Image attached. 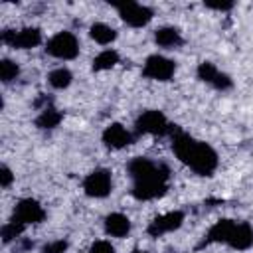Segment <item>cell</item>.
Returning <instances> with one entry per match:
<instances>
[{
  "label": "cell",
  "instance_id": "6da1fadb",
  "mask_svg": "<svg viewBox=\"0 0 253 253\" xmlns=\"http://www.w3.org/2000/svg\"><path fill=\"white\" fill-rule=\"evenodd\" d=\"M128 176L132 180V196L136 200L148 202L154 200L158 196H162L168 188V178H170V170L168 166L160 164V162H152L148 158H132L126 166Z\"/></svg>",
  "mask_w": 253,
  "mask_h": 253
},
{
  "label": "cell",
  "instance_id": "7a4b0ae2",
  "mask_svg": "<svg viewBox=\"0 0 253 253\" xmlns=\"http://www.w3.org/2000/svg\"><path fill=\"white\" fill-rule=\"evenodd\" d=\"M170 132H172V150H174V154L196 174L211 176L213 170L217 168L215 150L210 144H206L202 140H196L190 134H186V132H182L174 126H172Z\"/></svg>",
  "mask_w": 253,
  "mask_h": 253
},
{
  "label": "cell",
  "instance_id": "3957f363",
  "mask_svg": "<svg viewBox=\"0 0 253 253\" xmlns=\"http://www.w3.org/2000/svg\"><path fill=\"white\" fill-rule=\"evenodd\" d=\"M45 51L57 59H73L79 53V42L71 32H59L47 40Z\"/></svg>",
  "mask_w": 253,
  "mask_h": 253
},
{
  "label": "cell",
  "instance_id": "277c9868",
  "mask_svg": "<svg viewBox=\"0 0 253 253\" xmlns=\"http://www.w3.org/2000/svg\"><path fill=\"white\" fill-rule=\"evenodd\" d=\"M134 128H136L138 134H166V132L172 130V126L168 125V119L164 117V113L156 111V109L140 113L136 123H134Z\"/></svg>",
  "mask_w": 253,
  "mask_h": 253
},
{
  "label": "cell",
  "instance_id": "5b68a950",
  "mask_svg": "<svg viewBox=\"0 0 253 253\" xmlns=\"http://www.w3.org/2000/svg\"><path fill=\"white\" fill-rule=\"evenodd\" d=\"M115 8L121 20L130 28H142L152 20V10L138 2H121V4H115Z\"/></svg>",
  "mask_w": 253,
  "mask_h": 253
},
{
  "label": "cell",
  "instance_id": "8992f818",
  "mask_svg": "<svg viewBox=\"0 0 253 253\" xmlns=\"http://www.w3.org/2000/svg\"><path fill=\"white\" fill-rule=\"evenodd\" d=\"M176 71V63L164 55H148L144 65H142V75L154 81H170Z\"/></svg>",
  "mask_w": 253,
  "mask_h": 253
},
{
  "label": "cell",
  "instance_id": "52a82bcc",
  "mask_svg": "<svg viewBox=\"0 0 253 253\" xmlns=\"http://www.w3.org/2000/svg\"><path fill=\"white\" fill-rule=\"evenodd\" d=\"M2 42L16 49H32L42 43V32L38 28L6 30V32H2Z\"/></svg>",
  "mask_w": 253,
  "mask_h": 253
},
{
  "label": "cell",
  "instance_id": "ba28073f",
  "mask_svg": "<svg viewBox=\"0 0 253 253\" xmlns=\"http://www.w3.org/2000/svg\"><path fill=\"white\" fill-rule=\"evenodd\" d=\"M111 186H113L111 172L105 170V168L93 170V172L87 174L85 180H83V190H85V194H87L89 198H105V196H109Z\"/></svg>",
  "mask_w": 253,
  "mask_h": 253
},
{
  "label": "cell",
  "instance_id": "9c48e42d",
  "mask_svg": "<svg viewBox=\"0 0 253 253\" xmlns=\"http://www.w3.org/2000/svg\"><path fill=\"white\" fill-rule=\"evenodd\" d=\"M43 217H45L43 208H42L36 200H32V198L20 200V202L16 204V208H14V213H12V219H14V221H20V223H24V225L40 223V221H43Z\"/></svg>",
  "mask_w": 253,
  "mask_h": 253
},
{
  "label": "cell",
  "instance_id": "30bf717a",
  "mask_svg": "<svg viewBox=\"0 0 253 253\" xmlns=\"http://www.w3.org/2000/svg\"><path fill=\"white\" fill-rule=\"evenodd\" d=\"M198 79L208 83V85H211V87H215V89H219V91H227L233 85L231 77L221 73L211 61H202L198 65Z\"/></svg>",
  "mask_w": 253,
  "mask_h": 253
},
{
  "label": "cell",
  "instance_id": "8fae6325",
  "mask_svg": "<svg viewBox=\"0 0 253 253\" xmlns=\"http://www.w3.org/2000/svg\"><path fill=\"white\" fill-rule=\"evenodd\" d=\"M182 223H184V213L182 211H168V213H162V215L154 217L148 223L146 231H148L150 237H160L164 233H170V231L178 229Z\"/></svg>",
  "mask_w": 253,
  "mask_h": 253
},
{
  "label": "cell",
  "instance_id": "7c38bea8",
  "mask_svg": "<svg viewBox=\"0 0 253 253\" xmlns=\"http://www.w3.org/2000/svg\"><path fill=\"white\" fill-rule=\"evenodd\" d=\"M103 142H105V146L119 150V148H125L132 142V134L123 125L113 123L103 130Z\"/></svg>",
  "mask_w": 253,
  "mask_h": 253
},
{
  "label": "cell",
  "instance_id": "4fadbf2b",
  "mask_svg": "<svg viewBox=\"0 0 253 253\" xmlns=\"http://www.w3.org/2000/svg\"><path fill=\"white\" fill-rule=\"evenodd\" d=\"M227 245L237 249V251L249 249L253 245V227L247 221H241V223L235 221V227H233V231L227 239Z\"/></svg>",
  "mask_w": 253,
  "mask_h": 253
},
{
  "label": "cell",
  "instance_id": "5bb4252c",
  "mask_svg": "<svg viewBox=\"0 0 253 253\" xmlns=\"http://www.w3.org/2000/svg\"><path fill=\"white\" fill-rule=\"evenodd\" d=\"M233 227H235V221H233V219H219V221H215V223L210 227L208 235L204 237V243H202V245H210V243H227V239H229ZM202 245H200V247H202Z\"/></svg>",
  "mask_w": 253,
  "mask_h": 253
},
{
  "label": "cell",
  "instance_id": "9a60e30c",
  "mask_svg": "<svg viewBox=\"0 0 253 253\" xmlns=\"http://www.w3.org/2000/svg\"><path fill=\"white\" fill-rule=\"evenodd\" d=\"M105 231L111 237H125L130 231V219L123 213H109L105 217Z\"/></svg>",
  "mask_w": 253,
  "mask_h": 253
},
{
  "label": "cell",
  "instance_id": "2e32d148",
  "mask_svg": "<svg viewBox=\"0 0 253 253\" xmlns=\"http://www.w3.org/2000/svg\"><path fill=\"white\" fill-rule=\"evenodd\" d=\"M154 42H156L160 47L172 49V47L182 45V34H180L178 28L164 26V28H158V30H156V34H154Z\"/></svg>",
  "mask_w": 253,
  "mask_h": 253
},
{
  "label": "cell",
  "instance_id": "e0dca14e",
  "mask_svg": "<svg viewBox=\"0 0 253 253\" xmlns=\"http://www.w3.org/2000/svg\"><path fill=\"white\" fill-rule=\"evenodd\" d=\"M89 36H91L97 43H101V45H109V43L115 42L117 32H115L111 26H107V24H103V22H97V24H93V26L89 28Z\"/></svg>",
  "mask_w": 253,
  "mask_h": 253
},
{
  "label": "cell",
  "instance_id": "ac0fdd59",
  "mask_svg": "<svg viewBox=\"0 0 253 253\" xmlns=\"http://www.w3.org/2000/svg\"><path fill=\"white\" fill-rule=\"evenodd\" d=\"M61 119H63V115H61L57 109L45 107V109H42V113L38 115L36 125H38L40 128H55V126L61 123Z\"/></svg>",
  "mask_w": 253,
  "mask_h": 253
},
{
  "label": "cell",
  "instance_id": "d6986e66",
  "mask_svg": "<svg viewBox=\"0 0 253 253\" xmlns=\"http://www.w3.org/2000/svg\"><path fill=\"white\" fill-rule=\"evenodd\" d=\"M119 63V53L115 49H103L93 59V71H107Z\"/></svg>",
  "mask_w": 253,
  "mask_h": 253
},
{
  "label": "cell",
  "instance_id": "ffe728a7",
  "mask_svg": "<svg viewBox=\"0 0 253 253\" xmlns=\"http://www.w3.org/2000/svg\"><path fill=\"white\" fill-rule=\"evenodd\" d=\"M71 79H73V75L65 67H55L47 75V81H49V85L53 89H65V87H69L71 85Z\"/></svg>",
  "mask_w": 253,
  "mask_h": 253
},
{
  "label": "cell",
  "instance_id": "44dd1931",
  "mask_svg": "<svg viewBox=\"0 0 253 253\" xmlns=\"http://www.w3.org/2000/svg\"><path fill=\"white\" fill-rule=\"evenodd\" d=\"M24 229H26V225H24V223L10 219L8 223H4V225H2V241H4V243L18 241V239H20V235L24 233Z\"/></svg>",
  "mask_w": 253,
  "mask_h": 253
},
{
  "label": "cell",
  "instance_id": "7402d4cb",
  "mask_svg": "<svg viewBox=\"0 0 253 253\" xmlns=\"http://www.w3.org/2000/svg\"><path fill=\"white\" fill-rule=\"evenodd\" d=\"M20 75V67L12 59H2L0 61V79L2 83H12Z\"/></svg>",
  "mask_w": 253,
  "mask_h": 253
},
{
  "label": "cell",
  "instance_id": "603a6c76",
  "mask_svg": "<svg viewBox=\"0 0 253 253\" xmlns=\"http://www.w3.org/2000/svg\"><path fill=\"white\" fill-rule=\"evenodd\" d=\"M65 249H67V241L57 239V241H49L47 245H43L42 253H65Z\"/></svg>",
  "mask_w": 253,
  "mask_h": 253
},
{
  "label": "cell",
  "instance_id": "cb8c5ba5",
  "mask_svg": "<svg viewBox=\"0 0 253 253\" xmlns=\"http://www.w3.org/2000/svg\"><path fill=\"white\" fill-rule=\"evenodd\" d=\"M87 253H115V247L109 243V241H97L89 247Z\"/></svg>",
  "mask_w": 253,
  "mask_h": 253
},
{
  "label": "cell",
  "instance_id": "d4e9b609",
  "mask_svg": "<svg viewBox=\"0 0 253 253\" xmlns=\"http://www.w3.org/2000/svg\"><path fill=\"white\" fill-rule=\"evenodd\" d=\"M12 180H14V174H12V170L4 164V166H0V186L2 188H8L10 184H12Z\"/></svg>",
  "mask_w": 253,
  "mask_h": 253
},
{
  "label": "cell",
  "instance_id": "484cf974",
  "mask_svg": "<svg viewBox=\"0 0 253 253\" xmlns=\"http://www.w3.org/2000/svg\"><path fill=\"white\" fill-rule=\"evenodd\" d=\"M206 8L217 10V12H227V10L233 8V4L231 2H206Z\"/></svg>",
  "mask_w": 253,
  "mask_h": 253
},
{
  "label": "cell",
  "instance_id": "4316f807",
  "mask_svg": "<svg viewBox=\"0 0 253 253\" xmlns=\"http://www.w3.org/2000/svg\"><path fill=\"white\" fill-rule=\"evenodd\" d=\"M134 253H144V251H134Z\"/></svg>",
  "mask_w": 253,
  "mask_h": 253
}]
</instances>
